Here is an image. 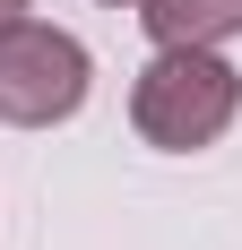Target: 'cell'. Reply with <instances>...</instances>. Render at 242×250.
I'll return each instance as SVG.
<instances>
[{"instance_id":"6da1fadb","label":"cell","mask_w":242,"mask_h":250,"mask_svg":"<svg viewBox=\"0 0 242 250\" xmlns=\"http://www.w3.org/2000/svg\"><path fill=\"white\" fill-rule=\"evenodd\" d=\"M242 112V69L217 61V43H156V61L130 86V121H139L147 147L165 155H199L217 147Z\"/></svg>"},{"instance_id":"7a4b0ae2","label":"cell","mask_w":242,"mask_h":250,"mask_svg":"<svg viewBox=\"0 0 242 250\" xmlns=\"http://www.w3.org/2000/svg\"><path fill=\"white\" fill-rule=\"evenodd\" d=\"M96 86V61L78 35L61 26H35V18H9L0 26V121L9 129H52L70 121Z\"/></svg>"},{"instance_id":"3957f363","label":"cell","mask_w":242,"mask_h":250,"mask_svg":"<svg viewBox=\"0 0 242 250\" xmlns=\"http://www.w3.org/2000/svg\"><path fill=\"white\" fill-rule=\"evenodd\" d=\"M139 26L156 43H234L242 0H139Z\"/></svg>"},{"instance_id":"277c9868","label":"cell","mask_w":242,"mask_h":250,"mask_svg":"<svg viewBox=\"0 0 242 250\" xmlns=\"http://www.w3.org/2000/svg\"><path fill=\"white\" fill-rule=\"evenodd\" d=\"M9 18H26V0H0V26H9Z\"/></svg>"},{"instance_id":"5b68a950","label":"cell","mask_w":242,"mask_h":250,"mask_svg":"<svg viewBox=\"0 0 242 250\" xmlns=\"http://www.w3.org/2000/svg\"><path fill=\"white\" fill-rule=\"evenodd\" d=\"M104 9H139V0H104Z\"/></svg>"}]
</instances>
